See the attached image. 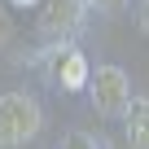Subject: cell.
<instances>
[{"label":"cell","mask_w":149,"mask_h":149,"mask_svg":"<svg viewBox=\"0 0 149 149\" xmlns=\"http://www.w3.org/2000/svg\"><path fill=\"white\" fill-rule=\"evenodd\" d=\"M40 127H44V114L26 92H5L0 97V145L5 149L26 145Z\"/></svg>","instance_id":"6da1fadb"},{"label":"cell","mask_w":149,"mask_h":149,"mask_svg":"<svg viewBox=\"0 0 149 149\" xmlns=\"http://www.w3.org/2000/svg\"><path fill=\"white\" fill-rule=\"evenodd\" d=\"M88 88H92V105L105 118H123L132 110V84H127V70L123 66H101L88 79Z\"/></svg>","instance_id":"7a4b0ae2"},{"label":"cell","mask_w":149,"mask_h":149,"mask_svg":"<svg viewBox=\"0 0 149 149\" xmlns=\"http://www.w3.org/2000/svg\"><path fill=\"white\" fill-rule=\"evenodd\" d=\"M53 79L66 88V92H79V88H88V61H84V53L79 48H70V44H57L53 48Z\"/></svg>","instance_id":"3957f363"},{"label":"cell","mask_w":149,"mask_h":149,"mask_svg":"<svg viewBox=\"0 0 149 149\" xmlns=\"http://www.w3.org/2000/svg\"><path fill=\"white\" fill-rule=\"evenodd\" d=\"M88 13V0H44V13H40V26L48 35H66L84 22Z\"/></svg>","instance_id":"277c9868"},{"label":"cell","mask_w":149,"mask_h":149,"mask_svg":"<svg viewBox=\"0 0 149 149\" xmlns=\"http://www.w3.org/2000/svg\"><path fill=\"white\" fill-rule=\"evenodd\" d=\"M127 140L132 149H149V105L145 101L127 110Z\"/></svg>","instance_id":"5b68a950"},{"label":"cell","mask_w":149,"mask_h":149,"mask_svg":"<svg viewBox=\"0 0 149 149\" xmlns=\"http://www.w3.org/2000/svg\"><path fill=\"white\" fill-rule=\"evenodd\" d=\"M61 149H97V140H92V136H84V132H70V136L61 140Z\"/></svg>","instance_id":"8992f818"},{"label":"cell","mask_w":149,"mask_h":149,"mask_svg":"<svg viewBox=\"0 0 149 149\" xmlns=\"http://www.w3.org/2000/svg\"><path fill=\"white\" fill-rule=\"evenodd\" d=\"M88 5H97V9H110V13H118V9H127V0H88Z\"/></svg>","instance_id":"52a82bcc"},{"label":"cell","mask_w":149,"mask_h":149,"mask_svg":"<svg viewBox=\"0 0 149 149\" xmlns=\"http://www.w3.org/2000/svg\"><path fill=\"white\" fill-rule=\"evenodd\" d=\"M9 5H18V9H31V5H40V0H9Z\"/></svg>","instance_id":"ba28073f"},{"label":"cell","mask_w":149,"mask_h":149,"mask_svg":"<svg viewBox=\"0 0 149 149\" xmlns=\"http://www.w3.org/2000/svg\"><path fill=\"white\" fill-rule=\"evenodd\" d=\"M9 35V22H5V13H0V40H5Z\"/></svg>","instance_id":"9c48e42d"},{"label":"cell","mask_w":149,"mask_h":149,"mask_svg":"<svg viewBox=\"0 0 149 149\" xmlns=\"http://www.w3.org/2000/svg\"><path fill=\"white\" fill-rule=\"evenodd\" d=\"M140 22H145V31H149V0H145V13H140Z\"/></svg>","instance_id":"30bf717a"}]
</instances>
